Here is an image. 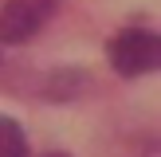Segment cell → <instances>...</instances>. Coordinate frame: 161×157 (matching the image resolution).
Listing matches in <instances>:
<instances>
[{"instance_id": "obj_3", "label": "cell", "mask_w": 161, "mask_h": 157, "mask_svg": "<svg viewBox=\"0 0 161 157\" xmlns=\"http://www.w3.org/2000/svg\"><path fill=\"white\" fill-rule=\"evenodd\" d=\"M0 157H31L28 138H24L20 122L8 114H0Z\"/></svg>"}, {"instance_id": "obj_5", "label": "cell", "mask_w": 161, "mask_h": 157, "mask_svg": "<svg viewBox=\"0 0 161 157\" xmlns=\"http://www.w3.org/2000/svg\"><path fill=\"white\" fill-rule=\"evenodd\" d=\"M39 157H71V153H63V149H47V153H39Z\"/></svg>"}, {"instance_id": "obj_4", "label": "cell", "mask_w": 161, "mask_h": 157, "mask_svg": "<svg viewBox=\"0 0 161 157\" xmlns=\"http://www.w3.org/2000/svg\"><path fill=\"white\" fill-rule=\"evenodd\" d=\"M86 75L83 71H63V75H55L51 83H47V98H75V86H83Z\"/></svg>"}, {"instance_id": "obj_2", "label": "cell", "mask_w": 161, "mask_h": 157, "mask_svg": "<svg viewBox=\"0 0 161 157\" xmlns=\"http://www.w3.org/2000/svg\"><path fill=\"white\" fill-rule=\"evenodd\" d=\"M59 12V0H4L0 8V43L20 47L36 39Z\"/></svg>"}, {"instance_id": "obj_1", "label": "cell", "mask_w": 161, "mask_h": 157, "mask_svg": "<svg viewBox=\"0 0 161 157\" xmlns=\"http://www.w3.org/2000/svg\"><path fill=\"white\" fill-rule=\"evenodd\" d=\"M110 67L122 78H142L149 71H157L161 63V39L149 28H126L122 35L110 39Z\"/></svg>"}]
</instances>
